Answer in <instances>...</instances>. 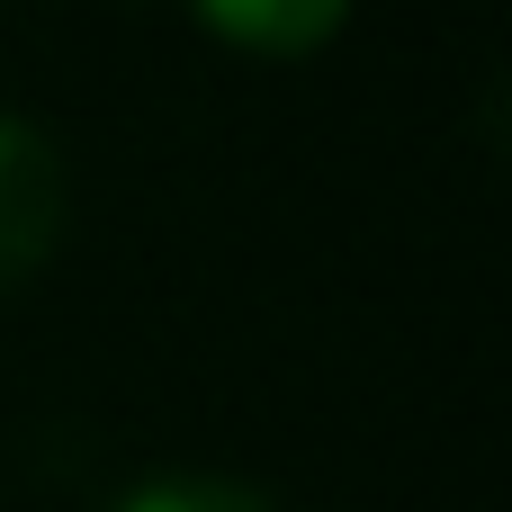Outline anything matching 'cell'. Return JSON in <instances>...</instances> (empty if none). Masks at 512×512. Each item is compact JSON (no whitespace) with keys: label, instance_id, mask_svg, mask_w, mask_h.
<instances>
[{"label":"cell","instance_id":"obj_1","mask_svg":"<svg viewBox=\"0 0 512 512\" xmlns=\"http://www.w3.org/2000/svg\"><path fill=\"white\" fill-rule=\"evenodd\" d=\"M72 225V171H63V144L27 117V108H0V297L27 288L54 243Z\"/></svg>","mask_w":512,"mask_h":512},{"label":"cell","instance_id":"obj_2","mask_svg":"<svg viewBox=\"0 0 512 512\" xmlns=\"http://www.w3.org/2000/svg\"><path fill=\"white\" fill-rule=\"evenodd\" d=\"M360 0H189V18L261 63H297V54H324L342 27H351Z\"/></svg>","mask_w":512,"mask_h":512},{"label":"cell","instance_id":"obj_3","mask_svg":"<svg viewBox=\"0 0 512 512\" xmlns=\"http://www.w3.org/2000/svg\"><path fill=\"white\" fill-rule=\"evenodd\" d=\"M108 512H279V495H261V486H243V477L171 468V477H144V486H126Z\"/></svg>","mask_w":512,"mask_h":512}]
</instances>
